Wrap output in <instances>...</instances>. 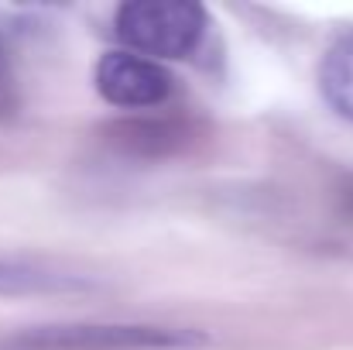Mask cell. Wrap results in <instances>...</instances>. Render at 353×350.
Wrapping results in <instances>:
<instances>
[{
    "instance_id": "1",
    "label": "cell",
    "mask_w": 353,
    "mask_h": 350,
    "mask_svg": "<svg viewBox=\"0 0 353 350\" xmlns=\"http://www.w3.org/2000/svg\"><path fill=\"white\" fill-rule=\"evenodd\" d=\"M210 337L182 327H154V323H62V327H34L0 350H203Z\"/></svg>"
},
{
    "instance_id": "2",
    "label": "cell",
    "mask_w": 353,
    "mask_h": 350,
    "mask_svg": "<svg viewBox=\"0 0 353 350\" xmlns=\"http://www.w3.org/2000/svg\"><path fill=\"white\" fill-rule=\"evenodd\" d=\"M117 38L144 59H185L206 31V10L189 0H127L114 17Z\"/></svg>"
},
{
    "instance_id": "3",
    "label": "cell",
    "mask_w": 353,
    "mask_h": 350,
    "mask_svg": "<svg viewBox=\"0 0 353 350\" xmlns=\"http://www.w3.org/2000/svg\"><path fill=\"white\" fill-rule=\"evenodd\" d=\"M97 90L120 110H148L161 107L172 97V76L154 59L134 52H107L97 62Z\"/></svg>"
},
{
    "instance_id": "4",
    "label": "cell",
    "mask_w": 353,
    "mask_h": 350,
    "mask_svg": "<svg viewBox=\"0 0 353 350\" xmlns=\"http://www.w3.org/2000/svg\"><path fill=\"white\" fill-rule=\"evenodd\" d=\"M93 289L79 275L24 264V261H0V295H72Z\"/></svg>"
},
{
    "instance_id": "5",
    "label": "cell",
    "mask_w": 353,
    "mask_h": 350,
    "mask_svg": "<svg viewBox=\"0 0 353 350\" xmlns=\"http://www.w3.org/2000/svg\"><path fill=\"white\" fill-rule=\"evenodd\" d=\"M319 93L340 117L353 120V28L333 38L319 66Z\"/></svg>"
},
{
    "instance_id": "6",
    "label": "cell",
    "mask_w": 353,
    "mask_h": 350,
    "mask_svg": "<svg viewBox=\"0 0 353 350\" xmlns=\"http://www.w3.org/2000/svg\"><path fill=\"white\" fill-rule=\"evenodd\" d=\"M114 144L123 151H141V155H165L185 141V130L172 120H123L110 127Z\"/></svg>"
}]
</instances>
